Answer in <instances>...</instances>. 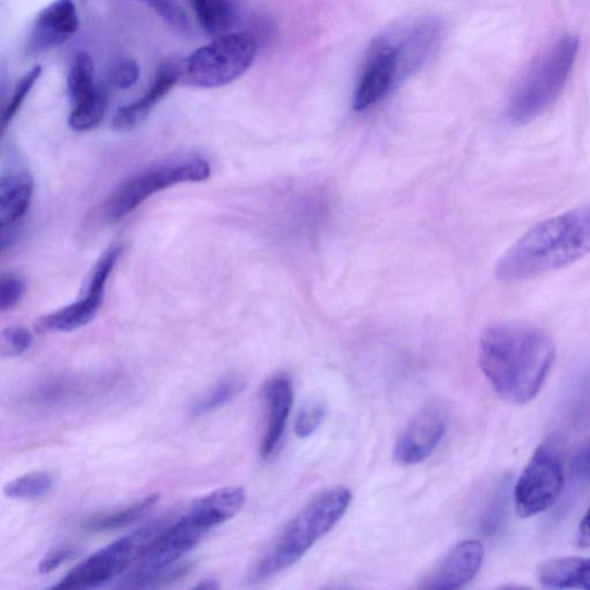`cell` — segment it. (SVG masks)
Wrapping results in <instances>:
<instances>
[{
    "instance_id": "5bb4252c",
    "label": "cell",
    "mask_w": 590,
    "mask_h": 590,
    "mask_svg": "<svg viewBox=\"0 0 590 590\" xmlns=\"http://www.w3.org/2000/svg\"><path fill=\"white\" fill-rule=\"evenodd\" d=\"M484 557L481 542L463 541L457 544L443 559L423 588L434 590L458 589L468 584L479 573Z\"/></svg>"
},
{
    "instance_id": "4fadbf2b",
    "label": "cell",
    "mask_w": 590,
    "mask_h": 590,
    "mask_svg": "<svg viewBox=\"0 0 590 590\" xmlns=\"http://www.w3.org/2000/svg\"><path fill=\"white\" fill-rule=\"evenodd\" d=\"M442 411L428 409L421 412L402 433L394 456L401 464H417L428 459L439 447L447 432Z\"/></svg>"
},
{
    "instance_id": "e0dca14e",
    "label": "cell",
    "mask_w": 590,
    "mask_h": 590,
    "mask_svg": "<svg viewBox=\"0 0 590 590\" xmlns=\"http://www.w3.org/2000/svg\"><path fill=\"white\" fill-rule=\"evenodd\" d=\"M246 497L242 487L220 488L202 497L189 513L209 532L237 516L246 503Z\"/></svg>"
},
{
    "instance_id": "d6a6232c",
    "label": "cell",
    "mask_w": 590,
    "mask_h": 590,
    "mask_svg": "<svg viewBox=\"0 0 590 590\" xmlns=\"http://www.w3.org/2000/svg\"><path fill=\"white\" fill-rule=\"evenodd\" d=\"M570 471L577 482L584 483L590 480V437L573 453Z\"/></svg>"
},
{
    "instance_id": "603a6c76",
    "label": "cell",
    "mask_w": 590,
    "mask_h": 590,
    "mask_svg": "<svg viewBox=\"0 0 590 590\" xmlns=\"http://www.w3.org/2000/svg\"><path fill=\"white\" fill-rule=\"evenodd\" d=\"M159 501L160 494L152 493L146 497V499L142 501L127 509L90 519L86 523V528L89 532H106L117 530V528L133 523Z\"/></svg>"
},
{
    "instance_id": "3957f363",
    "label": "cell",
    "mask_w": 590,
    "mask_h": 590,
    "mask_svg": "<svg viewBox=\"0 0 590 590\" xmlns=\"http://www.w3.org/2000/svg\"><path fill=\"white\" fill-rule=\"evenodd\" d=\"M590 254V206L552 217L519 238L497 262L503 282H521Z\"/></svg>"
},
{
    "instance_id": "f546056e",
    "label": "cell",
    "mask_w": 590,
    "mask_h": 590,
    "mask_svg": "<svg viewBox=\"0 0 590 590\" xmlns=\"http://www.w3.org/2000/svg\"><path fill=\"white\" fill-rule=\"evenodd\" d=\"M34 337L23 327H11L2 333V357H20L32 349Z\"/></svg>"
},
{
    "instance_id": "8992f818",
    "label": "cell",
    "mask_w": 590,
    "mask_h": 590,
    "mask_svg": "<svg viewBox=\"0 0 590 590\" xmlns=\"http://www.w3.org/2000/svg\"><path fill=\"white\" fill-rule=\"evenodd\" d=\"M258 51V40L250 32L217 37L180 63L181 80L206 89L227 86L252 67Z\"/></svg>"
},
{
    "instance_id": "52a82bcc",
    "label": "cell",
    "mask_w": 590,
    "mask_h": 590,
    "mask_svg": "<svg viewBox=\"0 0 590 590\" xmlns=\"http://www.w3.org/2000/svg\"><path fill=\"white\" fill-rule=\"evenodd\" d=\"M210 177V166L202 159L170 162L149 168L122 182L106 202V219L118 222L140 207L146 200L172 186L200 182Z\"/></svg>"
},
{
    "instance_id": "30bf717a",
    "label": "cell",
    "mask_w": 590,
    "mask_h": 590,
    "mask_svg": "<svg viewBox=\"0 0 590 590\" xmlns=\"http://www.w3.org/2000/svg\"><path fill=\"white\" fill-rule=\"evenodd\" d=\"M208 533L189 513L147 542L134 559L133 571L122 582L157 573L172 567Z\"/></svg>"
},
{
    "instance_id": "d4e9b609",
    "label": "cell",
    "mask_w": 590,
    "mask_h": 590,
    "mask_svg": "<svg viewBox=\"0 0 590 590\" xmlns=\"http://www.w3.org/2000/svg\"><path fill=\"white\" fill-rule=\"evenodd\" d=\"M243 384L238 379H224L217 383L209 393L196 403L192 414L202 417L227 406L242 389Z\"/></svg>"
},
{
    "instance_id": "9a60e30c",
    "label": "cell",
    "mask_w": 590,
    "mask_h": 590,
    "mask_svg": "<svg viewBox=\"0 0 590 590\" xmlns=\"http://www.w3.org/2000/svg\"><path fill=\"white\" fill-rule=\"evenodd\" d=\"M181 80L180 63H167L154 76L149 89L136 102L118 109L113 118V128L118 131L133 130Z\"/></svg>"
},
{
    "instance_id": "484cf974",
    "label": "cell",
    "mask_w": 590,
    "mask_h": 590,
    "mask_svg": "<svg viewBox=\"0 0 590 590\" xmlns=\"http://www.w3.org/2000/svg\"><path fill=\"white\" fill-rule=\"evenodd\" d=\"M509 486L502 483L492 493L481 518V531L486 536L493 534L499 530L507 511Z\"/></svg>"
},
{
    "instance_id": "cb8c5ba5",
    "label": "cell",
    "mask_w": 590,
    "mask_h": 590,
    "mask_svg": "<svg viewBox=\"0 0 590 590\" xmlns=\"http://www.w3.org/2000/svg\"><path fill=\"white\" fill-rule=\"evenodd\" d=\"M54 478L49 472H32L9 482L4 493L11 500L34 501L51 491Z\"/></svg>"
},
{
    "instance_id": "4316f807",
    "label": "cell",
    "mask_w": 590,
    "mask_h": 590,
    "mask_svg": "<svg viewBox=\"0 0 590 590\" xmlns=\"http://www.w3.org/2000/svg\"><path fill=\"white\" fill-rule=\"evenodd\" d=\"M42 76L40 66L28 71L17 83L11 100L9 101L2 117L3 132L8 129L13 118L17 116L24 103L30 90L34 88Z\"/></svg>"
},
{
    "instance_id": "7c38bea8",
    "label": "cell",
    "mask_w": 590,
    "mask_h": 590,
    "mask_svg": "<svg viewBox=\"0 0 590 590\" xmlns=\"http://www.w3.org/2000/svg\"><path fill=\"white\" fill-rule=\"evenodd\" d=\"M80 27L73 0H56L37 17L28 40L29 54H41L77 34Z\"/></svg>"
},
{
    "instance_id": "1f68e13d",
    "label": "cell",
    "mask_w": 590,
    "mask_h": 590,
    "mask_svg": "<svg viewBox=\"0 0 590 590\" xmlns=\"http://www.w3.org/2000/svg\"><path fill=\"white\" fill-rule=\"evenodd\" d=\"M26 283L20 276L9 273L0 279V310L3 313L13 309L23 298Z\"/></svg>"
},
{
    "instance_id": "d590c367",
    "label": "cell",
    "mask_w": 590,
    "mask_h": 590,
    "mask_svg": "<svg viewBox=\"0 0 590 590\" xmlns=\"http://www.w3.org/2000/svg\"><path fill=\"white\" fill-rule=\"evenodd\" d=\"M220 583L219 581L212 579V578H209V579H204L202 580L199 584H197L194 588L196 589H207V590H213V589H220Z\"/></svg>"
},
{
    "instance_id": "7a4b0ae2",
    "label": "cell",
    "mask_w": 590,
    "mask_h": 590,
    "mask_svg": "<svg viewBox=\"0 0 590 590\" xmlns=\"http://www.w3.org/2000/svg\"><path fill=\"white\" fill-rule=\"evenodd\" d=\"M480 364L497 393L524 406L542 389L554 360L552 339L524 323H497L480 339Z\"/></svg>"
},
{
    "instance_id": "ba28073f",
    "label": "cell",
    "mask_w": 590,
    "mask_h": 590,
    "mask_svg": "<svg viewBox=\"0 0 590 590\" xmlns=\"http://www.w3.org/2000/svg\"><path fill=\"white\" fill-rule=\"evenodd\" d=\"M564 487V470L558 452L549 444L537 449L514 488L516 511L531 518L551 508Z\"/></svg>"
},
{
    "instance_id": "ac0fdd59",
    "label": "cell",
    "mask_w": 590,
    "mask_h": 590,
    "mask_svg": "<svg viewBox=\"0 0 590 590\" xmlns=\"http://www.w3.org/2000/svg\"><path fill=\"white\" fill-rule=\"evenodd\" d=\"M34 191L33 178L26 171L11 172L0 180V227L12 228L27 213Z\"/></svg>"
},
{
    "instance_id": "836d02e7",
    "label": "cell",
    "mask_w": 590,
    "mask_h": 590,
    "mask_svg": "<svg viewBox=\"0 0 590 590\" xmlns=\"http://www.w3.org/2000/svg\"><path fill=\"white\" fill-rule=\"evenodd\" d=\"M76 554V550L70 547L57 548L48 552L39 563V572L41 574H50Z\"/></svg>"
},
{
    "instance_id": "ffe728a7",
    "label": "cell",
    "mask_w": 590,
    "mask_h": 590,
    "mask_svg": "<svg viewBox=\"0 0 590 590\" xmlns=\"http://www.w3.org/2000/svg\"><path fill=\"white\" fill-rule=\"evenodd\" d=\"M204 32L221 37L234 24L237 13L230 0H190Z\"/></svg>"
},
{
    "instance_id": "7402d4cb",
    "label": "cell",
    "mask_w": 590,
    "mask_h": 590,
    "mask_svg": "<svg viewBox=\"0 0 590 590\" xmlns=\"http://www.w3.org/2000/svg\"><path fill=\"white\" fill-rule=\"evenodd\" d=\"M98 86L94 60L84 51L77 52L68 74V91L72 106L91 94Z\"/></svg>"
},
{
    "instance_id": "d6986e66",
    "label": "cell",
    "mask_w": 590,
    "mask_h": 590,
    "mask_svg": "<svg viewBox=\"0 0 590 590\" xmlns=\"http://www.w3.org/2000/svg\"><path fill=\"white\" fill-rule=\"evenodd\" d=\"M537 577L546 588L590 590V558L559 557L549 559L539 567Z\"/></svg>"
},
{
    "instance_id": "83f0119b",
    "label": "cell",
    "mask_w": 590,
    "mask_h": 590,
    "mask_svg": "<svg viewBox=\"0 0 590 590\" xmlns=\"http://www.w3.org/2000/svg\"><path fill=\"white\" fill-rule=\"evenodd\" d=\"M139 2L150 8L174 29L188 32L191 28L188 13H186L178 0H139Z\"/></svg>"
},
{
    "instance_id": "e575fe53",
    "label": "cell",
    "mask_w": 590,
    "mask_h": 590,
    "mask_svg": "<svg viewBox=\"0 0 590 590\" xmlns=\"http://www.w3.org/2000/svg\"><path fill=\"white\" fill-rule=\"evenodd\" d=\"M577 542L580 548L590 547V508L587 510L586 514L580 521L577 533Z\"/></svg>"
},
{
    "instance_id": "4dcf8cb0",
    "label": "cell",
    "mask_w": 590,
    "mask_h": 590,
    "mask_svg": "<svg viewBox=\"0 0 590 590\" xmlns=\"http://www.w3.org/2000/svg\"><path fill=\"white\" fill-rule=\"evenodd\" d=\"M140 78V68L137 61L122 57L114 61L108 72L109 82L117 89L127 90L137 84Z\"/></svg>"
},
{
    "instance_id": "277c9868",
    "label": "cell",
    "mask_w": 590,
    "mask_h": 590,
    "mask_svg": "<svg viewBox=\"0 0 590 590\" xmlns=\"http://www.w3.org/2000/svg\"><path fill=\"white\" fill-rule=\"evenodd\" d=\"M352 501L348 488H334L310 502L286 528L256 570V579L264 580L296 564L319 540L343 518Z\"/></svg>"
},
{
    "instance_id": "8fae6325",
    "label": "cell",
    "mask_w": 590,
    "mask_h": 590,
    "mask_svg": "<svg viewBox=\"0 0 590 590\" xmlns=\"http://www.w3.org/2000/svg\"><path fill=\"white\" fill-rule=\"evenodd\" d=\"M120 254L121 248H109L91 272L84 298L41 319L39 331L71 332L94 320L103 302L108 279Z\"/></svg>"
},
{
    "instance_id": "f1b7e54d",
    "label": "cell",
    "mask_w": 590,
    "mask_h": 590,
    "mask_svg": "<svg viewBox=\"0 0 590 590\" xmlns=\"http://www.w3.org/2000/svg\"><path fill=\"white\" fill-rule=\"evenodd\" d=\"M327 410L320 401H308L297 417L294 431L299 439H308L321 427Z\"/></svg>"
},
{
    "instance_id": "2e32d148",
    "label": "cell",
    "mask_w": 590,
    "mask_h": 590,
    "mask_svg": "<svg viewBox=\"0 0 590 590\" xmlns=\"http://www.w3.org/2000/svg\"><path fill=\"white\" fill-rule=\"evenodd\" d=\"M267 403V429L261 443V457L268 459L283 438L293 403V388L290 379L279 376L264 388Z\"/></svg>"
},
{
    "instance_id": "9c48e42d",
    "label": "cell",
    "mask_w": 590,
    "mask_h": 590,
    "mask_svg": "<svg viewBox=\"0 0 590 590\" xmlns=\"http://www.w3.org/2000/svg\"><path fill=\"white\" fill-rule=\"evenodd\" d=\"M149 534V531H140L110 543L84 559L53 588L88 589L112 581L134 562Z\"/></svg>"
},
{
    "instance_id": "44dd1931",
    "label": "cell",
    "mask_w": 590,
    "mask_h": 590,
    "mask_svg": "<svg viewBox=\"0 0 590 590\" xmlns=\"http://www.w3.org/2000/svg\"><path fill=\"white\" fill-rule=\"evenodd\" d=\"M109 100L108 89L104 86H98L91 94L73 104L69 118L71 129L84 132L97 128L108 111Z\"/></svg>"
},
{
    "instance_id": "6da1fadb",
    "label": "cell",
    "mask_w": 590,
    "mask_h": 590,
    "mask_svg": "<svg viewBox=\"0 0 590 590\" xmlns=\"http://www.w3.org/2000/svg\"><path fill=\"white\" fill-rule=\"evenodd\" d=\"M444 30L442 19L432 14L402 19L383 29L366 51L353 109L378 104L421 70L440 47Z\"/></svg>"
},
{
    "instance_id": "5b68a950",
    "label": "cell",
    "mask_w": 590,
    "mask_h": 590,
    "mask_svg": "<svg viewBox=\"0 0 590 590\" xmlns=\"http://www.w3.org/2000/svg\"><path fill=\"white\" fill-rule=\"evenodd\" d=\"M579 49L577 37L564 36L538 59L510 100L508 117L514 126H526L536 120L562 96Z\"/></svg>"
}]
</instances>
